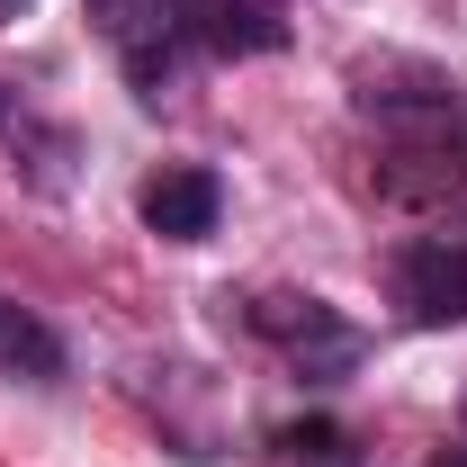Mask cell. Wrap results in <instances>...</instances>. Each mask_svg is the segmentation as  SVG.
I'll use <instances>...</instances> for the list:
<instances>
[{"mask_svg": "<svg viewBox=\"0 0 467 467\" xmlns=\"http://www.w3.org/2000/svg\"><path fill=\"white\" fill-rule=\"evenodd\" d=\"M243 324L279 350L296 378H315V387H333V378H350L368 359V333L350 324L342 306H324V296H252Z\"/></svg>", "mask_w": 467, "mask_h": 467, "instance_id": "obj_1", "label": "cell"}, {"mask_svg": "<svg viewBox=\"0 0 467 467\" xmlns=\"http://www.w3.org/2000/svg\"><path fill=\"white\" fill-rule=\"evenodd\" d=\"M90 27H99V46L126 63V81L144 99L171 90L180 36H189V0H90Z\"/></svg>", "mask_w": 467, "mask_h": 467, "instance_id": "obj_2", "label": "cell"}, {"mask_svg": "<svg viewBox=\"0 0 467 467\" xmlns=\"http://www.w3.org/2000/svg\"><path fill=\"white\" fill-rule=\"evenodd\" d=\"M396 306H405V324H422V333L467 324V225L413 234L405 252H396Z\"/></svg>", "mask_w": 467, "mask_h": 467, "instance_id": "obj_3", "label": "cell"}, {"mask_svg": "<svg viewBox=\"0 0 467 467\" xmlns=\"http://www.w3.org/2000/svg\"><path fill=\"white\" fill-rule=\"evenodd\" d=\"M135 216L162 234V243H207L216 234V216H225V180L216 171H162V180H144V198H135Z\"/></svg>", "mask_w": 467, "mask_h": 467, "instance_id": "obj_4", "label": "cell"}, {"mask_svg": "<svg viewBox=\"0 0 467 467\" xmlns=\"http://www.w3.org/2000/svg\"><path fill=\"white\" fill-rule=\"evenodd\" d=\"M0 378H63V333L18 296H0Z\"/></svg>", "mask_w": 467, "mask_h": 467, "instance_id": "obj_5", "label": "cell"}, {"mask_svg": "<svg viewBox=\"0 0 467 467\" xmlns=\"http://www.w3.org/2000/svg\"><path fill=\"white\" fill-rule=\"evenodd\" d=\"M216 46H225V55H279V46H288V27H279V18H261V9H216Z\"/></svg>", "mask_w": 467, "mask_h": 467, "instance_id": "obj_6", "label": "cell"}, {"mask_svg": "<svg viewBox=\"0 0 467 467\" xmlns=\"http://www.w3.org/2000/svg\"><path fill=\"white\" fill-rule=\"evenodd\" d=\"M333 450H342L333 422H288V431H279V459H333Z\"/></svg>", "mask_w": 467, "mask_h": 467, "instance_id": "obj_7", "label": "cell"}, {"mask_svg": "<svg viewBox=\"0 0 467 467\" xmlns=\"http://www.w3.org/2000/svg\"><path fill=\"white\" fill-rule=\"evenodd\" d=\"M18 135H27V99L0 81V144H18Z\"/></svg>", "mask_w": 467, "mask_h": 467, "instance_id": "obj_8", "label": "cell"}, {"mask_svg": "<svg viewBox=\"0 0 467 467\" xmlns=\"http://www.w3.org/2000/svg\"><path fill=\"white\" fill-rule=\"evenodd\" d=\"M234 9H261V18H279V9H288V0H234Z\"/></svg>", "mask_w": 467, "mask_h": 467, "instance_id": "obj_9", "label": "cell"}, {"mask_svg": "<svg viewBox=\"0 0 467 467\" xmlns=\"http://www.w3.org/2000/svg\"><path fill=\"white\" fill-rule=\"evenodd\" d=\"M431 467H467V450H441V459H431Z\"/></svg>", "mask_w": 467, "mask_h": 467, "instance_id": "obj_10", "label": "cell"}, {"mask_svg": "<svg viewBox=\"0 0 467 467\" xmlns=\"http://www.w3.org/2000/svg\"><path fill=\"white\" fill-rule=\"evenodd\" d=\"M18 9H27V0H0V27H9V18H18Z\"/></svg>", "mask_w": 467, "mask_h": 467, "instance_id": "obj_11", "label": "cell"}]
</instances>
